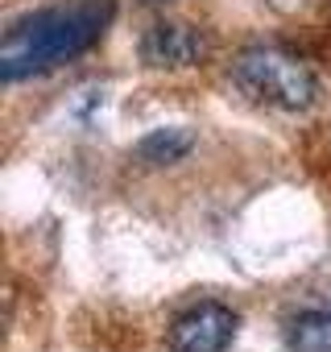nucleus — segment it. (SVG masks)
<instances>
[{"instance_id":"nucleus-1","label":"nucleus","mask_w":331,"mask_h":352,"mask_svg":"<svg viewBox=\"0 0 331 352\" xmlns=\"http://www.w3.org/2000/svg\"><path fill=\"white\" fill-rule=\"evenodd\" d=\"M112 13H116L112 0H79V5L46 9V13L13 25L9 38H5V58H0L5 83H17L25 75L50 71V67L91 50L104 38Z\"/></svg>"},{"instance_id":"nucleus-2","label":"nucleus","mask_w":331,"mask_h":352,"mask_svg":"<svg viewBox=\"0 0 331 352\" xmlns=\"http://www.w3.org/2000/svg\"><path fill=\"white\" fill-rule=\"evenodd\" d=\"M232 79L244 96L261 100V104H273V108H286V112H302L319 100V79L315 71L286 54V50H244L236 63H232Z\"/></svg>"},{"instance_id":"nucleus-3","label":"nucleus","mask_w":331,"mask_h":352,"mask_svg":"<svg viewBox=\"0 0 331 352\" xmlns=\"http://www.w3.org/2000/svg\"><path fill=\"white\" fill-rule=\"evenodd\" d=\"M232 336H236V315L220 302H199L174 319L170 348L174 352H224Z\"/></svg>"},{"instance_id":"nucleus-4","label":"nucleus","mask_w":331,"mask_h":352,"mask_svg":"<svg viewBox=\"0 0 331 352\" xmlns=\"http://www.w3.org/2000/svg\"><path fill=\"white\" fill-rule=\"evenodd\" d=\"M207 54V38L195 30V25H183V21H157L145 30L141 38V63L145 67H195L199 58Z\"/></svg>"},{"instance_id":"nucleus-5","label":"nucleus","mask_w":331,"mask_h":352,"mask_svg":"<svg viewBox=\"0 0 331 352\" xmlns=\"http://www.w3.org/2000/svg\"><path fill=\"white\" fill-rule=\"evenodd\" d=\"M195 149V133L187 129H153L133 145V157L141 166H174Z\"/></svg>"},{"instance_id":"nucleus-6","label":"nucleus","mask_w":331,"mask_h":352,"mask_svg":"<svg viewBox=\"0 0 331 352\" xmlns=\"http://www.w3.org/2000/svg\"><path fill=\"white\" fill-rule=\"evenodd\" d=\"M290 352H331V311H302L286 336Z\"/></svg>"}]
</instances>
